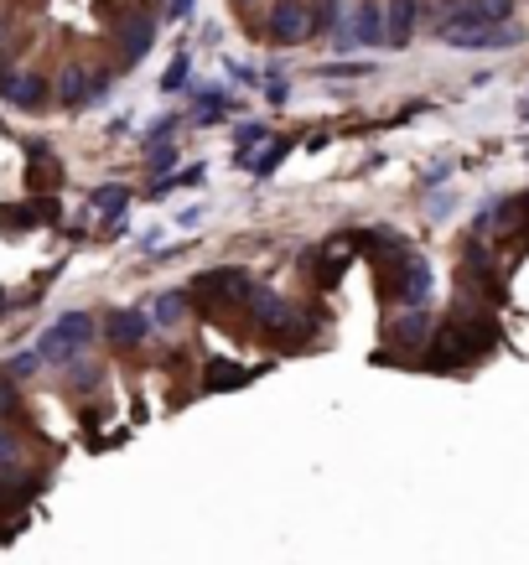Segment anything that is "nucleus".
Here are the masks:
<instances>
[{
	"label": "nucleus",
	"instance_id": "f257e3e1",
	"mask_svg": "<svg viewBox=\"0 0 529 565\" xmlns=\"http://www.w3.org/2000/svg\"><path fill=\"white\" fill-rule=\"evenodd\" d=\"M192 306L208 316H233L239 322V312L250 306L254 296V280L244 270H233V265H218V270H203L197 280H192Z\"/></svg>",
	"mask_w": 529,
	"mask_h": 565
},
{
	"label": "nucleus",
	"instance_id": "f03ea898",
	"mask_svg": "<svg viewBox=\"0 0 529 565\" xmlns=\"http://www.w3.org/2000/svg\"><path fill=\"white\" fill-rule=\"evenodd\" d=\"M436 37L446 47H457V52H504V47H519V26H488V22H467L457 11H446L442 26H436Z\"/></svg>",
	"mask_w": 529,
	"mask_h": 565
},
{
	"label": "nucleus",
	"instance_id": "7ed1b4c3",
	"mask_svg": "<svg viewBox=\"0 0 529 565\" xmlns=\"http://www.w3.org/2000/svg\"><path fill=\"white\" fill-rule=\"evenodd\" d=\"M88 342H94V316L88 312H63L42 333L37 353H42V363H73V358H84Z\"/></svg>",
	"mask_w": 529,
	"mask_h": 565
},
{
	"label": "nucleus",
	"instance_id": "20e7f679",
	"mask_svg": "<svg viewBox=\"0 0 529 565\" xmlns=\"http://www.w3.org/2000/svg\"><path fill=\"white\" fill-rule=\"evenodd\" d=\"M150 42H156V22L146 11H120L114 16V58H120V68H135L150 52Z\"/></svg>",
	"mask_w": 529,
	"mask_h": 565
},
{
	"label": "nucleus",
	"instance_id": "39448f33",
	"mask_svg": "<svg viewBox=\"0 0 529 565\" xmlns=\"http://www.w3.org/2000/svg\"><path fill=\"white\" fill-rule=\"evenodd\" d=\"M384 42V11L379 0H359L353 5V16L338 26V37H333V47L338 52H359V47H379Z\"/></svg>",
	"mask_w": 529,
	"mask_h": 565
},
{
	"label": "nucleus",
	"instance_id": "423d86ee",
	"mask_svg": "<svg viewBox=\"0 0 529 565\" xmlns=\"http://www.w3.org/2000/svg\"><path fill=\"white\" fill-rule=\"evenodd\" d=\"M312 32H317V16H312L306 0H276V11H270V42L296 47V42H306Z\"/></svg>",
	"mask_w": 529,
	"mask_h": 565
},
{
	"label": "nucleus",
	"instance_id": "0eeeda50",
	"mask_svg": "<svg viewBox=\"0 0 529 565\" xmlns=\"http://www.w3.org/2000/svg\"><path fill=\"white\" fill-rule=\"evenodd\" d=\"M431 312L425 306H405L384 322V337H389V348H400V353H421L425 342H431Z\"/></svg>",
	"mask_w": 529,
	"mask_h": 565
},
{
	"label": "nucleus",
	"instance_id": "6e6552de",
	"mask_svg": "<svg viewBox=\"0 0 529 565\" xmlns=\"http://www.w3.org/2000/svg\"><path fill=\"white\" fill-rule=\"evenodd\" d=\"M109 94V73H88V68H68L63 78H58V99L68 109H84L94 99H105Z\"/></svg>",
	"mask_w": 529,
	"mask_h": 565
},
{
	"label": "nucleus",
	"instance_id": "1a4fd4ad",
	"mask_svg": "<svg viewBox=\"0 0 529 565\" xmlns=\"http://www.w3.org/2000/svg\"><path fill=\"white\" fill-rule=\"evenodd\" d=\"M150 333H156V327H150V316H146V312H135V306H125V312H109V322H105V337L114 342V348H120V353L141 348Z\"/></svg>",
	"mask_w": 529,
	"mask_h": 565
},
{
	"label": "nucleus",
	"instance_id": "9d476101",
	"mask_svg": "<svg viewBox=\"0 0 529 565\" xmlns=\"http://www.w3.org/2000/svg\"><path fill=\"white\" fill-rule=\"evenodd\" d=\"M0 99L16 109H42L47 105V78L37 73H0Z\"/></svg>",
	"mask_w": 529,
	"mask_h": 565
},
{
	"label": "nucleus",
	"instance_id": "9b49d317",
	"mask_svg": "<svg viewBox=\"0 0 529 565\" xmlns=\"http://www.w3.org/2000/svg\"><path fill=\"white\" fill-rule=\"evenodd\" d=\"M410 32H415V0H389V11H384V42L405 47Z\"/></svg>",
	"mask_w": 529,
	"mask_h": 565
},
{
	"label": "nucleus",
	"instance_id": "f8f14e48",
	"mask_svg": "<svg viewBox=\"0 0 529 565\" xmlns=\"http://www.w3.org/2000/svg\"><path fill=\"white\" fill-rule=\"evenodd\" d=\"M187 306H192L187 291H161L156 296V306H150V327H156V333H171V327L187 316Z\"/></svg>",
	"mask_w": 529,
	"mask_h": 565
},
{
	"label": "nucleus",
	"instance_id": "ddd939ff",
	"mask_svg": "<svg viewBox=\"0 0 529 565\" xmlns=\"http://www.w3.org/2000/svg\"><path fill=\"white\" fill-rule=\"evenodd\" d=\"M451 11H457V16H467V22L508 26V16H514V0H457Z\"/></svg>",
	"mask_w": 529,
	"mask_h": 565
},
{
	"label": "nucleus",
	"instance_id": "4468645a",
	"mask_svg": "<svg viewBox=\"0 0 529 565\" xmlns=\"http://www.w3.org/2000/svg\"><path fill=\"white\" fill-rule=\"evenodd\" d=\"M26 150L37 156V161L26 167V187H58V182H63V167H58V156H52L42 141H32Z\"/></svg>",
	"mask_w": 529,
	"mask_h": 565
},
{
	"label": "nucleus",
	"instance_id": "2eb2a0df",
	"mask_svg": "<svg viewBox=\"0 0 529 565\" xmlns=\"http://www.w3.org/2000/svg\"><path fill=\"white\" fill-rule=\"evenodd\" d=\"M286 141H270V146H260V150H250V156H244V161H239V167H250L254 177H270V171L280 167V161H286Z\"/></svg>",
	"mask_w": 529,
	"mask_h": 565
},
{
	"label": "nucleus",
	"instance_id": "dca6fc26",
	"mask_svg": "<svg viewBox=\"0 0 529 565\" xmlns=\"http://www.w3.org/2000/svg\"><path fill=\"white\" fill-rule=\"evenodd\" d=\"M192 105H197V125H218L223 109H229V99H223L218 88H192Z\"/></svg>",
	"mask_w": 529,
	"mask_h": 565
},
{
	"label": "nucleus",
	"instance_id": "f3484780",
	"mask_svg": "<svg viewBox=\"0 0 529 565\" xmlns=\"http://www.w3.org/2000/svg\"><path fill=\"white\" fill-rule=\"evenodd\" d=\"M88 203H94V213H105V218H114V223H120V218H125V208H130V187H99Z\"/></svg>",
	"mask_w": 529,
	"mask_h": 565
},
{
	"label": "nucleus",
	"instance_id": "a211bd4d",
	"mask_svg": "<svg viewBox=\"0 0 529 565\" xmlns=\"http://www.w3.org/2000/svg\"><path fill=\"white\" fill-rule=\"evenodd\" d=\"M250 374H239L233 363H208V374H203V389H233V384H244Z\"/></svg>",
	"mask_w": 529,
	"mask_h": 565
},
{
	"label": "nucleus",
	"instance_id": "6ab92c4d",
	"mask_svg": "<svg viewBox=\"0 0 529 565\" xmlns=\"http://www.w3.org/2000/svg\"><path fill=\"white\" fill-rule=\"evenodd\" d=\"M11 415H22V389H16V378L11 374H0V425Z\"/></svg>",
	"mask_w": 529,
	"mask_h": 565
},
{
	"label": "nucleus",
	"instance_id": "aec40b11",
	"mask_svg": "<svg viewBox=\"0 0 529 565\" xmlns=\"http://www.w3.org/2000/svg\"><path fill=\"white\" fill-rule=\"evenodd\" d=\"M187 73H192V63H187V58H171L167 78H161V94H182V88H187Z\"/></svg>",
	"mask_w": 529,
	"mask_h": 565
},
{
	"label": "nucleus",
	"instance_id": "412c9836",
	"mask_svg": "<svg viewBox=\"0 0 529 565\" xmlns=\"http://www.w3.org/2000/svg\"><path fill=\"white\" fill-rule=\"evenodd\" d=\"M265 78H270V84H265V99H270V105H286V94H291V73H286V68H270Z\"/></svg>",
	"mask_w": 529,
	"mask_h": 565
},
{
	"label": "nucleus",
	"instance_id": "4be33fe9",
	"mask_svg": "<svg viewBox=\"0 0 529 565\" xmlns=\"http://www.w3.org/2000/svg\"><path fill=\"white\" fill-rule=\"evenodd\" d=\"M260 141H265V125H239V135H233V156L244 161V156L260 146Z\"/></svg>",
	"mask_w": 529,
	"mask_h": 565
},
{
	"label": "nucleus",
	"instance_id": "5701e85b",
	"mask_svg": "<svg viewBox=\"0 0 529 565\" xmlns=\"http://www.w3.org/2000/svg\"><path fill=\"white\" fill-rule=\"evenodd\" d=\"M37 369H42V353H16L11 363H5V374L16 378V384H22V378H32Z\"/></svg>",
	"mask_w": 529,
	"mask_h": 565
},
{
	"label": "nucleus",
	"instance_id": "b1692460",
	"mask_svg": "<svg viewBox=\"0 0 529 565\" xmlns=\"http://www.w3.org/2000/svg\"><path fill=\"white\" fill-rule=\"evenodd\" d=\"M150 177H171V167H177V150H171V141L167 146H150Z\"/></svg>",
	"mask_w": 529,
	"mask_h": 565
},
{
	"label": "nucleus",
	"instance_id": "393cba45",
	"mask_svg": "<svg viewBox=\"0 0 529 565\" xmlns=\"http://www.w3.org/2000/svg\"><path fill=\"white\" fill-rule=\"evenodd\" d=\"M16 461H22V446H16V436H11V431L0 425V472H11Z\"/></svg>",
	"mask_w": 529,
	"mask_h": 565
},
{
	"label": "nucleus",
	"instance_id": "a878e982",
	"mask_svg": "<svg viewBox=\"0 0 529 565\" xmlns=\"http://www.w3.org/2000/svg\"><path fill=\"white\" fill-rule=\"evenodd\" d=\"M431 223H442V218H451V213H457V197H451V192H442V197H431Z\"/></svg>",
	"mask_w": 529,
	"mask_h": 565
},
{
	"label": "nucleus",
	"instance_id": "bb28decb",
	"mask_svg": "<svg viewBox=\"0 0 529 565\" xmlns=\"http://www.w3.org/2000/svg\"><path fill=\"white\" fill-rule=\"evenodd\" d=\"M177 223H182V229H192V223H203V208H182V213H177Z\"/></svg>",
	"mask_w": 529,
	"mask_h": 565
},
{
	"label": "nucleus",
	"instance_id": "cd10ccee",
	"mask_svg": "<svg viewBox=\"0 0 529 565\" xmlns=\"http://www.w3.org/2000/svg\"><path fill=\"white\" fill-rule=\"evenodd\" d=\"M229 73H233V78H239V84H244V88H254V68H244V63H233V68H229Z\"/></svg>",
	"mask_w": 529,
	"mask_h": 565
},
{
	"label": "nucleus",
	"instance_id": "c85d7f7f",
	"mask_svg": "<svg viewBox=\"0 0 529 565\" xmlns=\"http://www.w3.org/2000/svg\"><path fill=\"white\" fill-rule=\"evenodd\" d=\"M187 11H192V0H167V16H171V22H177V16H187Z\"/></svg>",
	"mask_w": 529,
	"mask_h": 565
},
{
	"label": "nucleus",
	"instance_id": "c756f323",
	"mask_svg": "<svg viewBox=\"0 0 529 565\" xmlns=\"http://www.w3.org/2000/svg\"><path fill=\"white\" fill-rule=\"evenodd\" d=\"M5 312H11V296L0 291V316H5Z\"/></svg>",
	"mask_w": 529,
	"mask_h": 565
},
{
	"label": "nucleus",
	"instance_id": "7c9ffc66",
	"mask_svg": "<svg viewBox=\"0 0 529 565\" xmlns=\"http://www.w3.org/2000/svg\"><path fill=\"white\" fill-rule=\"evenodd\" d=\"M0 32H5V16H0Z\"/></svg>",
	"mask_w": 529,
	"mask_h": 565
}]
</instances>
